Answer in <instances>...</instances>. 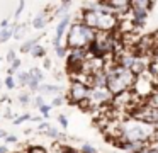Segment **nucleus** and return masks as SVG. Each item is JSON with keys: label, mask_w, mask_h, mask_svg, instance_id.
<instances>
[{"label": "nucleus", "mask_w": 158, "mask_h": 153, "mask_svg": "<svg viewBox=\"0 0 158 153\" xmlns=\"http://www.w3.org/2000/svg\"><path fill=\"white\" fill-rule=\"evenodd\" d=\"M24 7H26V2H21V3H19V7L15 9V12H14V17H15V19H19V15L22 14V9H24Z\"/></svg>", "instance_id": "29"}, {"label": "nucleus", "mask_w": 158, "mask_h": 153, "mask_svg": "<svg viewBox=\"0 0 158 153\" xmlns=\"http://www.w3.org/2000/svg\"><path fill=\"white\" fill-rule=\"evenodd\" d=\"M63 104H65V97H63V95H56L49 105H51V107H60V105H63Z\"/></svg>", "instance_id": "23"}, {"label": "nucleus", "mask_w": 158, "mask_h": 153, "mask_svg": "<svg viewBox=\"0 0 158 153\" xmlns=\"http://www.w3.org/2000/svg\"><path fill=\"white\" fill-rule=\"evenodd\" d=\"M15 141H17V136H14V134L5 136V143H15Z\"/></svg>", "instance_id": "30"}, {"label": "nucleus", "mask_w": 158, "mask_h": 153, "mask_svg": "<svg viewBox=\"0 0 158 153\" xmlns=\"http://www.w3.org/2000/svg\"><path fill=\"white\" fill-rule=\"evenodd\" d=\"M46 53H48V51H46V48L41 46L39 43L36 44V46H32V49L29 51V54H32V58H43V60L46 58Z\"/></svg>", "instance_id": "12"}, {"label": "nucleus", "mask_w": 158, "mask_h": 153, "mask_svg": "<svg viewBox=\"0 0 158 153\" xmlns=\"http://www.w3.org/2000/svg\"><path fill=\"white\" fill-rule=\"evenodd\" d=\"M9 133L7 131H4V129H0V139H5V136H7Z\"/></svg>", "instance_id": "34"}, {"label": "nucleus", "mask_w": 158, "mask_h": 153, "mask_svg": "<svg viewBox=\"0 0 158 153\" xmlns=\"http://www.w3.org/2000/svg\"><path fill=\"white\" fill-rule=\"evenodd\" d=\"M87 94H89V85L73 80L72 85H70V90H68V100L72 102V104L80 105L82 102H85Z\"/></svg>", "instance_id": "7"}, {"label": "nucleus", "mask_w": 158, "mask_h": 153, "mask_svg": "<svg viewBox=\"0 0 158 153\" xmlns=\"http://www.w3.org/2000/svg\"><path fill=\"white\" fill-rule=\"evenodd\" d=\"M17 60V54H15V49H10L7 53V56H5V61L7 63H14V61Z\"/></svg>", "instance_id": "27"}, {"label": "nucleus", "mask_w": 158, "mask_h": 153, "mask_svg": "<svg viewBox=\"0 0 158 153\" xmlns=\"http://www.w3.org/2000/svg\"><path fill=\"white\" fill-rule=\"evenodd\" d=\"M31 121H32V122H41V121H43V117H39V116H36V117H31Z\"/></svg>", "instance_id": "35"}, {"label": "nucleus", "mask_w": 158, "mask_h": 153, "mask_svg": "<svg viewBox=\"0 0 158 153\" xmlns=\"http://www.w3.org/2000/svg\"><path fill=\"white\" fill-rule=\"evenodd\" d=\"M146 104H150L151 107H156L158 109V88H155V92L151 94V97L146 100Z\"/></svg>", "instance_id": "20"}, {"label": "nucleus", "mask_w": 158, "mask_h": 153, "mask_svg": "<svg viewBox=\"0 0 158 153\" xmlns=\"http://www.w3.org/2000/svg\"><path fill=\"white\" fill-rule=\"evenodd\" d=\"M14 36V26H10V27H7V29H2L0 31V44L2 43H7L10 37Z\"/></svg>", "instance_id": "14"}, {"label": "nucleus", "mask_w": 158, "mask_h": 153, "mask_svg": "<svg viewBox=\"0 0 158 153\" xmlns=\"http://www.w3.org/2000/svg\"><path fill=\"white\" fill-rule=\"evenodd\" d=\"M4 85L9 88V90H12V88H15V80H14V77H5V80H4Z\"/></svg>", "instance_id": "25"}, {"label": "nucleus", "mask_w": 158, "mask_h": 153, "mask_svg": "<svg viewBox=\"0 0 158 153\" xmlns=\"http://www.w3.org/2000/svg\"><path fill=\"white\" fill-rule=\"evenodd\" d=\"M51 105H49V104H43L41 105V107H39V112H41V114L43 116H44V117H48V116H49V112H51Z\"/></svg>", "instance_id": "26"}, {"label": "nucleus", "mask_w": 158, "mask_h": 153, "mask_svg": "<svg viewBox=\"0 0 158 153\" xmlns=\"http://www.w3.org/2000/svg\"><path fill=\"white\" fill-rule=\"evenodd\" d=\"M0 87H2V82H0Z\"/></svg>", "instance_id": "39"}, {"label": "nucleus", "mask_w": 158, "mask_h": 153, "mask_svg": "<svg viewBox=\"0 0 158 153\" xmlns=\"http://www.w3.org/2000/svg\"><path fill=\"white\" fill-rule=\"evenodd\" d=\"M58 122H60V126H61L63 129L68 128V119H66L65 114H60V116H58Z\"/></svg>", "instance_id": "28"}, {"label": "nucleus", "mask_w": 158, "mask_h": 153, "mask_svg": "<svg viewBox=\"0 0 158 153\" xmlns=\"http://www.w3.org/2000/svg\"><path fill=\"white\" fill-rule=\"evenodd\" d=\"M27 119H31V116H29V114H22V116H17V117H15L14 121H12V124H14V126H19V124H22V122H24V121H27Z\"/></svg>", "instance_id": "24"}, {"label": "nucleus", "mask_w": 158, "mask_h": 153, "mask_svg": "<svg viewBox=\"0 0 158 153\" xmlns=\"http://www.w3.org/2000/svg\"><path fill=\"white\" fill-rule=\"evenodd\" d=\"M114 95L107 90V87H89L85 102H82V109H99L104 105H109L112 102Z\"/></svg>", "instance_id": "4"}, {"label": "nucleus", "mask_w": 158, "mask_h": 153, "mask_svg": "<svg viewBox=\"0 0 158 153\" xmlns=\"http://www.w3.org/2000/svg\"><path fill=\"white\" fill-rule=\"evenodd\" d=\"M39 95H48V94H60L61 92V87L60 85H51V83H41L38 88Z\"/></svg>", "instance_id": "10"}, {"label": "nucleus", "mask_w": 158, "mask_h": 153, "mask_svg": "<svg viewBox=\"0 0 158 153\" xmlns=\"http://www.w3.org/2000/svg\"><path fill=\"white\" fill-rule=\"evenodd\" d=\"M46 24H48V10L44 9L36 17H32V27L34 29H43V27H46Z\"/></svg>", "instance_id": "9"}, {"label": "nucleus", "mask_w": 158, "mask_h": 153, "mask_svg": "<svg viewBox=\"0 0 158 153\" xmlns=\"http://www.w3.org/2000/svg\"><path fill=\"white\" fill-rule=\"evenodd\" d=\"M19 153H26V151H19Z\"/></svg>", "instance_id": "38"}, {"label": "nucleus", "mask_w": 158, "mask_h": 153, "mask_svg": "<svg viewBox=\"0 0 158 153\" xmlns=\"http://www.w3.org/2000/svg\"><path fill=\"white\" fill-rule=\"evenodd\" d=\"M70 7H72V2H61L60 3V7H58V10H56V15H61V19L63 17H66L68 15V14H66V10L70 9Z\"/></svg>", "instance_id": "16"}, {"label": "nucleus", "mask_w": 158, "mask_h": 153, "mask_svg": "<svg viewBox=\"0 0 158 153\" xmlns=\"http://www.w3.org/2000/svg\"><path fill=\"white\" fill-rule=\"evenodd\" d=\"M133 94L136 99H150L151 94L155 92V83H153V77H151L150 73L146 71H143V73L136 75V78H134V83H133Z\"/></svg>", "instance_id": "5"}, {"label": "nucleus", "mask_w": 158, "mask_h": 153, "mask_svg": "<svg viewBox=\"0 0 158 153\" xmlns=\"http://www.w3.org/2000/svg\"><path fill=\"white\" fill-rule=\"evenodd\" d=\"M78 151H80V153H99V151H97V148H94L90 143H83L82 148H80Z\"/></svg>", "instance_id": "21"}, {"label": "nucleus", "mask_w": 158, "mask_h": 153, "mask_svg": "<svg viewBox=\"0 0 158 153\" xmlns=\"http://www.w3.org/2000/svg\"><path fill=\"white\" fill-rule=\"evenodd\" d=\"M39 39H41V37H32V39L24 41V43L21 44V53H29V51L32 49V46H36V44L39 43Z\"/></svg>", "instance_id": "13"}, {"label": "nucleus", "mask_w": 158, "mask_h": 153, "mask_svg": "<svg viewBox=\"0 0 158 153\" xmlns=\"http://www.w3.org/2000/svg\"><path fill=\"white\" fill-rule=\"evenodd\" d=\"M104 71H106V77H107L106 87L112 95H119L123 92L131 90L134 78H136V75L131 70L117 66V65H114V66H106L104 65Z\"/></svg>", "instance_id": "2"}, {"label": "nucleus", "mask_w": 158, "mask_h": 153, "mask_svg": "<svg viewBox=\"0 0 158 153\" xmlns=\"http://www.w3.org/2000/svg\"><path fill=\"white\" fill-rule=\"evenodd\" d=\"M43 104H46L44 102V99H43V95H36V97H32L31 99V105H34V107H41Z\"/></svg>", "instance_id": "22"}, {"label": "nucleus", "mask_w": 158, "mask_h": 153, "mask_svg": "<svg viewBox=\"0 0 158 153\" xmlns=\"http://www.w3.org/2000/svg\"><path fill=\"white\" fill-rule=\"evenodd\" d=\"M14 80H15V87H21V88H24V87H27V80H29V73L27 71H17L15 73V77H14Z\"/></svg>", "instance_id": "11"}, {"label": "nucleus", "mask_w": 158, "mask_h": 153, "mask_svg": "<svg viewBox=\"0 0 158 153\" xmlns=\"http://www.w3.org/2000/svg\"><path fill=\"white\" fill-rule=\"evenodd\" d=\"M155 131L156 129L153 126L146 124L143 121H138L134 117H127L124 121H117V138L121 141L146 145V143H150L153 139Z\"/></svg>", "instance_id": "1"}, {"label": "nucleus", "mask_w": 158, "mask_h": 153, "mask_svg": "<svg viewBox=\"0 0 158 153\" xmlns=\"http://www.w3.org/2000/svg\"><path fill=\"white\" fill-rule=\"evenodd\" d=\"M89 58V53L87 49H70L68 56H66V70L72 73V77H77V75L82 73V68L85 60Z\"/></svg>", "instance_id": "6"}, {"label": "nucleus", "mask_w": 158, "mask_h": 153, "mask_svg": "<svg viewBox=\"0 0 158 153\" xmlns=\"http://www.w3.org/2000/svg\"><path fill=\"white\" fill-rule=\"evenodd\" d=\"M43 66H44V68H46V70H49V68H51V60H49V58H48V56H46V58H44V65H43Z\"/></svg>", "instance_id": "32"}, {"label": "nucleus", "mask_w": 158, "mask_h": 153, "mask_svg": "<svg viewBox=\"0 0 158 153\" xmlns=\"http://www.w3.org/2000/svg\"><path fill=\"white\" fill-rule=\"evenodd\" d=\"M65 153H80V151H78V150H72V148H68Z\"/></svg>", "instance_id": "36"}, {"label": "nucleus", "mask_w": 158, "mask_h": 153, "mask_svg": "<svg viewBox=\"0 0 158 153\" xmlns=\"http://www.w3.org/2000/svg\"><path fill=\"white\" fill-rule=\"evenodd\" d=\"M19 102H21L22 105H29L31 104V99H32V94H29V92H22V94H19Z\"/></svg>", "instance_id": "18"}, {"label": "nucleus", "mask_w": 158, "mask_h": 153, "mask_svg": "<svg viewBox=\"0 0 158 153\" xmlns=\"http://www.w3.org/2000/svg\"><path fill=\"white\" fill-rule=\"evenodd\" d=\"M0 153H10V151H9V148H7V145L0 146Z\"/></svg>", "instance_id": "33"}, {"label": "nucleus", "mask_w": 158, "mask_h": 153, "mask_svg": "<svg viewBox=\"0 0 158 153\" xmlns=\"http://www.w3.org/2000/svg\"><path fill=\"white\" fill-rule=\"evenodd\" d=\"M29 73V77H32V78H36V80H39L43 83V80H44V73H43V70L41 68H38V66H32L31 70L27 71Z\"/></svg>", "instance_id": "15"}, {"label": "nucleus", "mask_w": 158, "mask_h": 153, "mask_svg": "<svg viewBox=\"0 0 158 153\" xmlns=\"http://www.w3.org/2000/svg\"><path fill=\"white\" fill-rule=\"evenodd\" d=\"M95 39V31L87 27L83 22H73L66 32V44L68 49H87L90 43Z\"/></svg>", "instance_id": "3"}, {"label": "nucleus", "mask_w": 158, "mask_h": 153, "mask_svg": "<svg viewBox=\"0 0 158 153\" xmlns=\"http://www.w3.org/2000/svg\"><path fill=\"white\" fill-rule=\"evenodd\" d=\"M68 48H66V46H63V44H61V46H58V48H55V53H56V56H58V58H66V56H68Z\"/></svg>", "instance_id": "19"}, {"label": "nucleus", "mask_w": 158, "mask_h": 153, "mask_svg": "<svg viewBox=\"0 0 158 153\" xmlns=\"http://www.w3.org/2000/svg\"><path fill=\"white\" fill-rule=\"evenodd\" d=\"M5 116H7V117H12V111H10V109H7V111H5Z\"/></svg>", "instance_id": "37"}, {"label": "nucleus", "mask_w": 158, "mask_h": 153, "mask_svg": "<svg viewBox=\"0 0 158 153\" xmlns=\"http://www.w3.org/2000/svg\"><path fill=\"white\" fill-rule=\"evenodd\" d=\"M7 27H10V24H9V19H4L2 22H0V31H2V29H7Z\"/></svg>", "instance_id": "31"}, {"label": "nucleus", "mask_w": 158, "mask_h": 153, "mask_svg": "<svg viewBox=\"0 0 158 153\" xmlns=\"http://www.w3.org/2000/svg\"><path fill=\"white\" fill-rule=\"evenodd\" d=\"M21 60H15L14 63H10V66H9V70H7V73H9V77H14L15 73H17V71H21Z\"/></svg>", "instance_id": "17"}, {"label": "nucleus", "mask_w": 158, "mask_h": 153, "mask_svg": "<svg viewBox=\"0 0 158 153\" xmlns=\"http://www.w3.org/2000/svg\"><path fill=\"white\" fill-rule=\"evenodd\" d=\"M129 14H131V22L133 26H143L148 19V10L144 9H138V7H131L129 9Z\"/></svg>", "instance_id": "8"}]
</instances>
